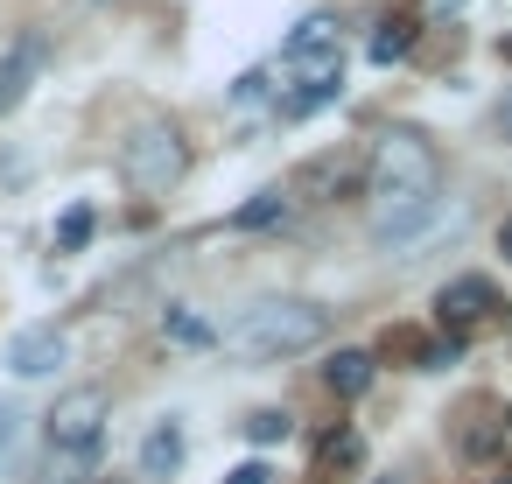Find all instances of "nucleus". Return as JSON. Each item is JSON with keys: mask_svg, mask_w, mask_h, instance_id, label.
<instances>
[{"mask_svg": "<svg viewBox=\"0 0 512 484\" xmlns=\"http://www.w3.org/2000/svg\"><path fill=\"white\" fill-rule=\"evenodd\" d=\"M365 197H372V239L379 246H414L435 218H442V162L414 127L379 134L372 169H365Z\"/></svg>", "mask_w": 512, "mask_h": 484, "instance_id": "nucleus-1", "label": "nucleus"}, {"mask_svg": "<svg viewBox=\"0 0 512 484\" xmlns=\"http://www.w3.org/2000/svg\"><path fill=\"white\" fill-rule=\"evenodd\" d=\"M323 337H330V309H316L302 295H260V302H246L225 323V344L239 358H260V365L295 358V351H316Z\"/></svg>", "mask_w": 512, "mask_h": 484, "instance_id": "nucleus-2", "label": "nucleus"}, {"mask_svg": "<svg viewBox=\"0 0 512 484\" xmlns=\"http://www.w3.org/2000/svg\"><path fill=\"white\" fill-rule=\"evenodd\" d=\"M106 421H113V400L99 386H78V393L57 400V414H50V470H57V484H85L99 470Z\"/></svg>", "mask_w": 512, "mask_h": 484, "instance_id": "nucleus-3", "label": "nucleus"}, {"mask_svg": "<svg viewBox=\"0 0 512 484\" xmlns=\"http://www.w3.org/2000/svg\"><path fill=\"white\" fill-rule=\"evenodd\" d=\"M505 295H498V281H484V274H456V281H442L435 288V323H442V337H456V344H470V337H484V330H498L505 323Z\"/></svg>", "mask_w": 512, "mask_h": 484, "instance_id": "nucleus-4", "label": "nucleus"}, {"mask_svg": "<svg viewBox=\"0 0 512 484\" xmlns=\"http://www.w3.org/2000/svg\"><path fill=\"white\" fill-rule=\"evenodd\" d=\"M183 162H190V155H183V134H176L169 120H141V127L120 141V176H127L134 190H148V197L169 190V183L183 176Z\"/></svg>", "mask_w": 512, "mask_h": 484, "instance_id": "nucleus-5", "label": "nucleus"}, {"mask_svg": "<svg viewBox=\"0 0 512 484\" xmlns=\"http://www.w3.org/2000/svg\"><path fill=\"white\" fill-rule=\"evenodd\" d=\"M281 78H288V92H274V113L281 120H309V113L344 99V50L316 57V64H281Z\"/></svg>", "mask_w": 512, "mask_h": 484, "instance_id": "nucleus-6", "label": "nucleus"}, {"mask_svg": "<svg viewBox=\"0 0 512 484\" xmlns=\"http://www.w3.org/2000/svg\"><path fill=\"white\" fill-rule=\"evenodd\" d=\"M43 64H50V43H43V29L15 36V50L0 57V120H8V113L29 99V85L43 78Z\"/></svg>", "mask_w": 512, "mask_h": 484, "instance_id": "nucleus-7", "label": "nucleus"}, {"mask_svg": "<svg viewBox=\"0 0 512 484\" xmlns=\"http://www.w3.org/2000/svg\"><path fill=\"white\" fill-rule=\"evenodd\" d=\"M57 365H64V337H57L50 323H36V330H15V337H8V372L43 379V372H57Z\"/></svg>", "mask_w": 512, "mask_h": 484, "instance_id": "nucleus-8", "label": "nucleus"}, {"mask_svg": "<svg viewBox=\"0 0 512 484\" xmlns=\"http://www.w3.org/2000/svg\"><path fill=\"white\" fill-rule=\"evenodd\" d=\"M183 456H190V442H183V421L169 414V421H155V428H148V442H141V477H155V484H162V477H176V470H183Z\"/></svg>", "mask_w": 512, "mask_h": 484, "instance_id": "nucleus-9", "label": "nucleus"}, {"mask_svg": "<svg viewBox=\"0 0 512 484\" xmlns=\"http://www.w3.org/2000/svg\"><path fill=\"white\" fill-rule=\"evenodd\" d=\"M344 43H337V22L330 15H302L295 22V36L281 43V64H316V57H337Z\"/></svg>", "mask_w": 512, "mask_h": 484, "instance_id": "nucleus-10", "label": "nucleus"}, {"mask_svg": "<svg viewBox=\"0 0 512 484\" xmlns=\"http://www.w3.org/2000/svg\"><path fill=\"white\" fill-rule=\"evenodd\" d=\"M372 372H379V358H372V351H337V358L323 365V386H330L337 400H358V393L372 386Z\"/></svg>", "mask_w": 512, "mask_h": 484, "instance_id": "nucleus-11", "label": "nucleus"}, {"mask_svg": "<svg viewBox=\"0 0 512 484\" xmlns=\"http://www.w3.org/2000/svg\"><path fill=\"white\" fill-rule=\"evenodd\" d=\"M407 50H414V15H386V22L372 29V43H365L372 64H400Z\"/></svg>", "mask_w": 512, "mask_h": 484, "instance_id": "nucleus-12", "label": "nucleus"}, {"mask_svg": "<svg viewBox=\"0 0 512 484\" xmlns=\"http://www.w3.org/2000/svg\"><path fill=\"white\" fill-rule=\"evenodd\" d=\"M281 218H288V190H260L253 204L232 211V232H267V225H281Z\"/></svg>", "mask_w": 512, "mask_h": 484, "instance_id": "nucleus-13", "label": "nucleus"}, {"mask_svg": "<svg viewBox=\"0 0 512 484\" xmlns=\"http://www.w3.org/2000/svg\"><path fill=\"white\" fill-rule=\"evenodd\" d=\"M22 428H29V414H22L15 400H0V470L15 463V449H22Z\"/></svg>", "mask_w": 512, "mask_h": 484, "instance_id": "nucleus-14", "label": "nucleus"}, {"mask_svg": "<svg viewBox=\"0 0 512 484\" xmlns=\"http://www.w3.org/2000/svg\"><path fill=\"white\" fill-rule=\"evenodd\" d=\"M85 239H92V204H71L64 225H57V253H78Z\"/></svg>", "mask_w": 512, "mask_h": 484, "instance_id": "nucleus-15", "label": "nucleus"}, {"mask_svg": "<svg viewBox=\"0 0 512 484\" xmlns=\"http://www.w3.org/2000/svg\"><path fill=\"white\" fill-rule=\"evenodd\" d=\"M246 442H253V449H267V442H288V414H281V407H260V414L246 421Z\"/></svg>", "mask_w": 512, "mask_h": 484, "instance_id": "nucleus-16", "label": "nucleus"}, {"mask_svg": "<svg viewBox=\"0 0 512 484\" xmlns=\"http://www.w3.org/2000/svg\"><path fill=\"white\" fill-rule=\"evenodd\" d=\"M162 330H169L176 344H211V330H204V323H197L190 309H169V316H162Z\"/></svg>", "mask_w": 512, "mask_h": 484, "instance_id": "nucleus-17", "label": "nucleus"}, {"mask_svg": "<svg viewBox=\"0 0 512 484\" xmlns=\"http://www.w3.org/2000/svg\"><path fill=\"white\" fill-rule=\"evenodd\" d=\"M358 449H365V442H358L351 428H330V435H323V463H358Z\"/></svg>", "mask_w": 512, "mask_h": 484, "instance_id": "nucleus-18", "label": "nucleus"}, {"mask_svg": "<svg viewBox=\"0 0 512 484\" xmlns=\"http://www.w3.org/2000/svg\"><path fill=\"white\" fill-rule=\"evenodd\" d=\"M232 99H239V106H253V99H267V71H246V78H239V92H232Z\"/></svg>", "mask_w": 512, "mask_h": 484, "instance_id": "nucleus-19", "label": "nucleus"}, {"mask_svg": "<svg viewBox=\"0 0 512 484\" xmlns=\"http://www.w3.org/2000/svg\"><path fill=\"white\" fill-rule=\"evenodd\" d=\"M225 484H274V470H267V463H260V456H253V463H239V470H232V477H225Z\"/></svg>", "mask_w": 512, "mask_h": 484, "instance_id": "nucleus-20", "label": "nucleus"}, {"mask_svg": "<svg viewBox=\"0 0 512 484\" xmlns=\"http://www.w3.org/2000/svg\"><path fill=\"white\" fill-rule=\"evenodd\" d=\"M498 253H505V260H512V218H505V225H498Z\"/></svg>", "mask_w": 512, "mask_h": 484, "instance_id": "nucleus-21", "label": "nucleus"}, {"mask_svg": "<svg viewBox=\"0 0 512 484\" xmlns=\"http://www.w3.org/2000/svg\"><path fill=\"white\" fill-rule=\"evenodd\" d=\"M498 127H505V141H512V92H505V106H498Z\"/></svg>", "mask_w": 512, "mask_h": 484, "instance_id": "nucleus-22", "label": "nucleus"}, {"mask_svg": "<svg viewBox=\"0 0 512 484\" xmlns=\"http://www.w3.org/2000/svg\"><path fill=\"white\" fill-rule=\"evenodd\" d=\"M491 484H512V463H505V470H491Z\"/></svg>", "mask_w": 512, "mask_h": 484, "instance_id": "nucleus-23", "label": "nucleus"}, {"mask_svg": "<svg viewBox=\"0 0 512 484\" xmlns=\"http://www.w3.org/2000/svg\"><path fill=\"white\" fill-rule=\"evenodd\" d=\"M498 57H505V64H512V43H498Z\"/></svg>", "mask_w": 512, "mask_h": 484, "instance_id": "nucleus-24", "label": "nucleus"}, {"mask_svg": "<svg viewBox=\"0 0 512 484\" xmlns=\"http://www.w3.org/2000/svg\"><path fill=\"white\" fill-rule=\"evenodd\" d=\"M99 484H127V477H99Z\"/></svg>", "mask_w": 512, "mask_h": 484, "instance_id": "nucleus-25", "label": "nucleus"}]
</instances>
